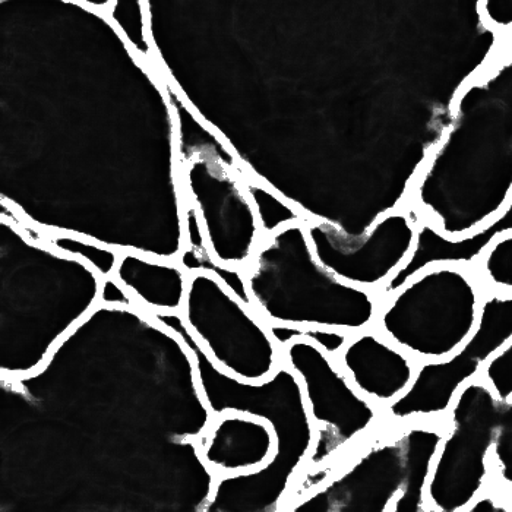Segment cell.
I'll list each match as a JSON object with an SVG mask.
<instances>
[{
	"label": "cell",
	"instance_id": "obj_1",
	"mask_svg": "<svg viewBox=\"0 0 512 512\" xmlns=\"http://www.w3.org/2000/svg\"><path fill=\"white\" fill-rule=\"evenodd\" d=\"M512 199V39L451 104L406 205L441 235L485 229Z\"/></svg>",
	"mask_w": 512,
	"mask_h": 512
},
{
	"label": "cell",
	"instance_id": "obj_2",
	"mask_svg": "<svg viewBox=\"0 0 512 512\" xmlns=\"http://www.w3.org/2000/svg\"><path fill=\"white\" fill-rule=\"evenodd\" d=\"M246 281L256 314L267 324L359 333L374 327L382 297L335 276L316 258L306 223L265 236Z\"/></svg>",
	"mask_w": 512,
	"mask_h": 512
},
{
	"label": "cell",
	"instance_id": "obj_3",
	"mask_svg": "<svg viewBox=\"0 0 512 512\" xmlns=\"http://www.w3.org/2000/svg\"><path fill=\"white\" fill-rule=\"evenodd\" d=\"M486 293L472 267L429 265L382 300L374 327L419 362L442 360L472 335Z\"/></svg>",
	"mask_w": 512,
	"mask_h": 512
},
{
	"label": "cell",
	"instance_id": "obj_4",
	"mask_svg": "<svg viewBox=\"0 0 512 512\" xmlns=\"http://www.w3.org/2000/svg\"><path fill=\"white\" fill-rule=\"evenodd\" d=\"M283 362L299 378L316 428L314 450L303 472L325 483L360 444L384 426V414L378 404L357 391L337 359L311 341L297 340L284 347Z\"/></svg>",
	"mask_w": 512,
	"mask_h": 512
},
{
	"label": "cell",
	"instance_id": "obj_5",
	"mask_svg": "<svg viewBox=\"0 0 512 512\" xmlns=\"http://www.w3.org/2000/svg\"><path fill=\"white\" fill-rule=\"evenodd\" d=\"M504 403L482 376L461 388L444 417L426 492L431 512H467L491 488L492 450Z\"/></svg>",
	"mask_w": 512,
	"mask_h": 512
},
{
	"label": "cell",
	"instance_id": "obj_6",
	"mask_svg": "<svg viewBox=\"0 0 512 512\" xmlns=\"http://www.w3.org/2000/svg\"><path fill=\"white\" fill-rule=\"evenodd\" d=\"M511 341L512 295L488 292L472 335L453 355L420 362L409 391L382 409L384 425L444 420L461 388L482 376Z\"/></svg>",
	"mask_w": 512,
	"mask_h": 512
},
{
	"label": "cell",
	"instance_id": "obj_7",
	"mask_svg": "<svg viewBox=\"0 0 512 512\" xmlns=\"http://www.w3.org/2000/svg\"><path fill=\"white\" fill-rule=\"evenodd\" d=\"M306 230L322 265L347 283L379 292L412 256L419 217L403 205L379 217L360 236L327 221H308Z\"/></svg>",
	"mask_w": 512,
	"mask_h": 512
},
{
	"label": "cell",
	"instance_id": "obj_8",
	"mask_svg": "<svg viewBox=\"0 0 512 512\" xmlns=\"http://www.w3.org/2000/svg\"><path fill=\"white\" fill-rule=\"evenodd\" d=\"M404 485L401 426L384 425L290 511L393 512Z\"/></svg>",
	"mask_w": 512,
	"mask_h": 512
},
{
	"label": "cell",
	"instance_id": "obj_9",
	"mask_svg": "<svg viewBox=\"0 0 512 512\" xmlns=\"http://www.w3.org/2000/svg\"><path fill=\"white\" fill-rule=\"evenodd\" d=\"M337 362L357 391L381 409L409 391L420 365L375 327L350 335Z\"/></svg>",
	"mask_w": 512,
	"mask_h": 512
},
{
	"label": "cell",
	"instance_id": "obj_10",
	"mask_svg": "<svg viewBox=\"0 0 512 512\" xmlns=\"http://www.w3.org/2000/svg\"><path fill=\"white\" fill-rule=\"evenodd\" d=\"M512 230V199L504 213L485 229L461 239L441 235L435 227L419 218L416 248L407 264L378 293L382 297L393 295L404 283L434 264H460L474 267L480 254L496 236Z\"/></svg>",
	"mask_w": 512,
	"mask_h": 512
},
{
	"label": "cell",
	"instance_id": "obj_11",
	"mask_svg": "<svg viewBox=\"0 0 512 512\" xmlns=\"http://www.w3.org/2000/svg\"><path fill=\"white\" fill-rule=\"evenodd\" d=\"M221 422L213 423L220 432V445L211 451V467L214 476L252 473L261 470L273 460L277 441L273 428L265 420L249 414L227 412L218 414Z\"/></svg>",
	"mask_w": 512,
	"mask_h": 512
},
{
	"label": "cell",
	"instance_id": "obj_12",
	"mask_svg": "<svg viewBox=\"0 0 512 512\" xmlns=\"http://www.w3.org/2000/svg\"><path fill=\"white\" fill-rule=\"evenodd\" d=\"M400 426L404 447V485L393 512H431L426 492L444 436V420H416Z\"/></svg>",
	"mask_w": 512,
	"mask_h": 512
},
{
	"label": "cell",
	"instance_id": "obj_13",
	"mask_svg": "<svg viewBox=\"0 0 512 512\" xmlns=\"http://www.w3.org/2000/svg\"><path fill=\"white\" fill-rule=\"evenodd\" d=\"M243 182L248 189L249 197L254 202L256 216L264 236L273 235L283 227L295 223H308V218L286 198L277 194L270 186L255 179L248 170L243 169Z\"/></svg>",
	"mask_w": 512,
	"mask_h": 512
},
{
	"label": "cell",
	"instance_id": "obj_14",
	"mask_svg": "<svg viewBox=\"0 0 512 512\" xmlns=\"http://www.w3.org/2000/svg\"><path fill=\"white\" fill-rule=\"evenodd\" d=\"M473 268L486 292L512 295V230L496 236Z\"/></svg>",
	"mask_w": 512,
	"mask_h": 512
},
{
	"label": "cell",
	"instance_id": "obj_15",
	"mask_svg": "<svg viewBox=\"0 0 512 512\" xmlns=\"http://www.w3.org/2000/svg\"><path fill=\"white\" fill-rule=\"evenodd\" d=\"M106 17L118 28L139 58L145 62L153 59L148 43V15L144 0H116Z\"/></svg>",
	"mask_w": 512,
	"mask_h": 512
},
{
	"label": "cell",
	"instance_id": "obj_16",
	"mask_svg": "<svg viewBox=\"0 0 512 512\" xmlns=\"http://www.w3.org/2000/svg\"><path fill=\"white\" fill-rule=\"evenodd\" d=\"M492 489L512 498V397L505 400L492 450Z\"/></svg>",
	"mask_w": 512,
	"mask_h": 512
},
{
	"label": "cell",
	"instance_id": "obj_17",
	"mask_svg": "<svg viewBox=\"0 0 512 512\" xmlns=\"http://www.w3.org/2000/svg\"><path fill=\"white\" fill-rule=\"evenodd\" d=\"M482 378L489 382L501 400L512 397V341L486 366Z\"/></svg>",
	"mask_w": 512,
	"mask_h": 512
},
{
	"label": "cell",
	"instance_id": "obj_18",
	"mask_svg": "<svg viewBox=\"0 0 512 512\" xmlns=\"http://www.w3.org/2000/svg\"><path fill=\"white\" fill-rule=\"evenodd\" d=\"M483 20L501 34L504 39H512V0H482Z\"/></svg>",
	"mask_w": 512,
	"mask_h": 512
},
{
	"label": "cell",
	"instance_id": "obj_19",
	"mask_svg": "<svg viewBox=\"0 0 512 512\" xmlns=\"http://www.w3.org/2000/svg\"><path fill=\"white\" fill-rule=\"evenodd\" d=\"M350 335L352 334L346 331L331 330V328L302 327V340L311 341L334 359L343 352L347 341L350 340Z\"/></svg>",
	"mask_w": 512,
	"mask_h": 512
},
{
	"label": "cell",
	"instance_id": "obj_20",
	"mask_svg": "<svg viewBox=\"0 0 512 512\" xmlns=\"http://www.w3.org/2000/svg\"><path fill=\"white\" fill-rule=\"evenodd\" d=\"M511 511V501L495 489L489 488L470 505L467 512H508Z\"/></svg>",
	"mask_w": 512,
	"mask_h": 512
},
{
	"label": "cell",
	"instance_id": "obj_21",
	"mask_svg": "<svg viewBox=\"0 0 512 512\" xmlns=\"http://www.w3.org/2000/svg\"><path fill=\"white\" fill-rule=\"evenodd\" d=\"M69 2L78 3L82 8L91 9L93 12L107 15L110 9L115 5L116 0H69Z\"/></svg>",
	"mask_w": 512,
	"mask_h": 512
},
{
	"label": "cell",
	"instance_id": "obj_22",
	"mask_svg": "<svg viewBox=\"0 0 512 512\" xmlns=\"http://www.w3.org/2000/svg\"><path fill=\"white\" fill-rule=\"evenodd\" d=\"M511 511H512V498H511Z\"/></svg>",
	"mask_w": 512,
	"mask_h": 512
}]
</instances>
